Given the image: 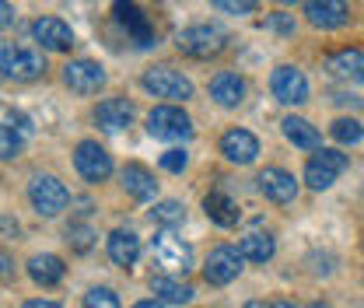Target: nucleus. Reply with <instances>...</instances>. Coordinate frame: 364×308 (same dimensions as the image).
<instances>
[{
  "label": "nucleus",
  "mask_w": 364,
  "mask_h": 308,
  "mask_svg": "<svg viewBox=\"0 0 364 308\" xmlns=\"http://www.w3.org/2000/svg\"><path fill=\"white\" fill-rule=\"evenodd\" d=\"M0 74L11 81H36L46 74V56L28 46L0 43Z\"/></svg>",
  "instance_id": "obj_1"
},
{
  "label": "nucleus",
  "mask_w": 364,
  "mask_h": 308,
  "mask_svg": "<svg viewBox=\"0 0 364 308\" xmlns=\"http://www.w3.org/2000/svg\"><path fill=\"white\" fill-rule=\"evenodd\" d=\"M147 133L154 140H165V144L189 140L193 137V120L182 112L179 105H154L147 112Z\"/></svg>",
  "instance_id": "obj_2"
},
{
  "label": "nucleus",
  "mask_w": 364,
  "mask_h": 308,
  "mask_svg": "<svg viewBox=\"0 0 364 308\" xmlns=\"http://www.w3.org/2000/svg\"><path fill=\"white\" fill-rule=\"evenodd\" d=\"M176 46H179V53L193 56V60H210L228 46V36L218 25H189L186 32H179Z\"/></svg>",
  "instance_id": "obj_3"
},
{
  "label": "nucleus",
  "mask_w": 364,
  "mask_h": 308,
  "mask_svg": "<svg viewBox=\"0 0 364 308\" xmlns=\"http://www.w3.org/2000/svg\"><path fill=\"white\" fill-rule=\"evenodd\" d=\"M140 85H144V91H151L154 98H172V102L193 98V81L182 70H172V67H151V70H144Z\"/></svg>",
  "instance_id": "obj_4"
},
{
  "label": "nucleus",
  "mask_w": 364,
  "mask_h": 308,
  "mask_svg": "<svg viewBox=\"0 0 364 308\" xmlns=\"http://www.w3.org/2000/svg\"><path fill=\"white\" fill-rule=\"evenodd\" d=\"M347 165H350V161H347L343 151H336V147H318L316 154L309 158V165H305V182L322 193V189H329V186L340 179V172H343Z\"/></svg>",
  "instance_id": "obj_5"
},
{
  "label": "nucleus",
  "mask_w": 364,
  "mask_h": 308,
  "mask_svg": "<svg viewBox=\"0 0 364 308\" xmlns=\"http://www.w3.org/2000/svg\"><path fill=\"white\" fill-rule=\"evenodd\" d=\"M28 200H32L36 214L56 218V214L70 203V193H67V186H63L56 176H36L28 182Z\"/></svg>",
  "instance_id": "obj_6"
},
{
  "label": "nucleus",
  "mask_w": 364,
  "mask_h": 308,
  "mask_svg": "<svg viewBox=\"0 0 364 308\" xmlns=\"http://www.w3.org/2000/svg\"><path fill=\"white\" fill-rule=\"evenodd\" d=\"M154 260L165 266L168 273L182 277V273H189V270H193V249L182 242L172 228H165V231H158V235H154Z\"/></svg>",
  "instance_id": "obj_7"
},
{
  "label": "nucleus",
  "mask_w": 364,
  "mask_h": 308,
  "mask_svg": "<svg viewBox=\"0 0 364 308\" xmlns=\"http://www.w3.org/2000/svg\"><path fill=\"white\" fill-rule=\"evenodd\" d=\"M74 169L88 182H105L112 176V154L98 140H81L77 151H74Z\"/></svg>",
  "instance_id": "obj_8"
},
{
  "label": "nucleus",
  "mask_w": 364,
  "mask_h": 308,
  "mask_svg": "<svg viewBox=\"0 0 364 308\" xmlns=\"http://www.w3.org/2000/svg\"><path fill=\"white\" fill-rule=\"evenodd\" d=\"M270 91L280 105H301V102H309V78H305L298 67L284 63V67L273 70Z\"/></svg>",
  "instance_id": "obj_9"
},
{
  "label": "nucleus",
  "mask_w": 364,
  "mask_h": 308,
  "mask_svg": "<svg viewBox=\"0 0 364 308\" xmlns=\"http://www.w3.org/2000/svg\"><path fill=\"white\" fill-rule=\"evenodd\" d=\"M112 18H116L119 28L134 39V46H140V49L154 46V28H151L147 14L136 7L134 0H116V4H112Z\"/></svg>",
  "instance_id": "obj_10"
},
{
  "label": "nucleus",
  "mask_w": 364,
  "mask_h": 308,
  "mask_svg": "<svg viewBox=\"0 0 364 308\" xmlns=\"http://www.w3.org/2000/svg\"><path fill=\"white\" fill-rule=\"evenodd\" d=\"M242 253L235 249V245H218L210 256H207V263H203V277H207V284H214V287H225L231 284L238 273H242Z\"/></svg>",
  "instance_id": "obj_11"
},
{
  "label": "nucleus",
  "mask_w": 364,
  "mask_h": 308,
  "mask_svg": "<svg viewBox=\"0 0 364 308\" xmlns=\"http://www.w3.org/2000/svg\"><path fill=\"white\" fill-rule=\"evenodd\" d=\"M63 85L77 95H95L105 88V67L95 60H70L63 67Z\"/></svg>",
  "instance_id": "obj_12"
},
{
  "label": "nucleus",
  "mask_w": 364,
  "mask_h": 308,
  "mask_svg": "<svg viewBox=\"0 0 364 308\" xmlns=\"http://www.w3.org/2000/svg\"><path fill=\"white\" fill-rule=\"evenodd\" d=\"M305 18L312 28L333 32V28H343L350 21V7L343 0H305Z\"/></svg>",
  "instance_id": "obj_13"
},
{
  "label": "nucleus",
  "mask_w": 364,
  "mask_h": 308,
  "mask_svg": "<svg viewBox=\"0 0 364 308\" xmlns=\"http://www.w3.org/2000/svg\"><path fill=\"white\" fill-rule=\"evenodd\" d=\"M221 154L231 165H252L259 158V140H256V133L235 127V130H228L221 137Z\"/></svg>",
  "instance_id": "obj_14"
},
{
  "label": "nucleus",
  "mask_w": 364,
  "mask_h": 308,
  "mask_svg": "<svg viewBox=\"0 0 364 308\" xmlns=\"http://www.w3.org/2000/svg\"><path fill=\"white\" fill-rule=\"evenodd\" d=\"M256 182H259V193L270 200V203H291L294 196H298V182H294V176L287 172V169H263L259 176H256Z\"/></svg>",
  "instance_id": "obj_15"
},
{
  "label": "nucleus",
  "mask_w": 364,
  "mask_h": 308,
  "mask_svg": "<svg viewBox=\"0 0 364 308\" xmlns=\"http://www.w3.org/2000/svg\"><path fill=\"white\" fill-rule=\"evenodd\" d=\"M32 36L43 49H53V53H67L74 46V32H70V25L63 18H36Z\"/></svg>",
  "instance_id": "obj_16"
},
{
  "label": "nucleus",
  "mask_w": 364,
  "mask_h": 308,
  "mask_svg": "<svg viewBox=\"0 0 364 308\" xmlns=\"http://www.w3.org/2000/svg\"><path fill=\"white\" fill-rule=\"evenodd\" d=\"M95 123L109 133L127 130V127L134 123V105H130L127 98H105V102L95 105Z\"/></svg>",
  "instance_id": "obj_17"
},
{
  "label": "nucleus",
  "mask_w": 364,
  "mask_h": 308,
  "mask_svg": "<svg viewBox=\"0 0 364 308\" xmlns=\"http://www.w3.org/2000/svg\"><path fill=\"white\" fill-rule=\"evenodd\" d=\"M210 98H214L221 109H235V105L245 102V81H242L238 74H231V70H221V74H214V81H210Z\"/></svg>",
  "instance_id": "obj_18"
},
{
  "label": "nucleus",
  "mask_w": 364,
  "mask_h": 308,
  "mask_svg": "<svg viewBox=\"0 0 364 308\" xmlns=\"http://www.w3.org/2000/svg\"><path fill=\"white\" fill-rule=\"evenodd\" d=\"M123 189H127L134 200H140V203L154 200V193H158L154 172H151V169H144V165H136V161H130V165L123 169Z\"/></svg>",
  "instance_id": "obj_19"
},
{
  "label": "nucleus",
  "mask_w": 364,
  "mask_h": 308,
  "mask_svg": "<svg viewBox=\"0 0 364 308\" xmlns=\"http://www.w3.org/2000/svg\"><path fill=\"white\" fill-rule=\"evenodd\" d=\"M280 130H284V137H287L294 147H301V151H318V147H322V133H318L309 120H301V116H284Z\"/></svg>",
  "instance_id": "obj_20"
},
{
  "label": "nucleus",
  "mask_w": 364,
  "mask_h": 308,
  "mask_svg": "<svg viewBox=\"0 0 364 308\" xmlns=\"http://www.w3.org/2000/svg\"><path fill=\"white\" fill-rule=\"evenodd\" d=\"M326 67L336 74V78H347V81H361L364 85V49H340L326 60Z\"/></svg>",
  "instance_id": "obj_21"
},
{
  "label": "nucleus",
  "mask_w": 364,
  "mask_h": 308,
  "mask_svg": "<svg viewBox=\"0 0 364 308\" xmlns=\"http://www.w3.org/2000/svg\"><path fill=\"white\" fill-rule=\"evenodd\" d=\"M203 211H207V218L214 221V224H221V228H235L238 224V203L228 193H221V189H214V193L203 196Z\"/></svg>",
  "instance_id": "obj_22"
},
{
  "label": "nucleus",
  "mask_w": 364,
  "mask_h": 308,
  "mask_svg": "<svg viewBox=\"0 0 364 308\" xmlns=\"http://www.w3.org/2000/svg\"><path fill=\"white\" fill-rule=\"evenodd\" d=\"M63 273H67V266H63L60 256L43 253V256H32V260H28V277H32L36 284H43V287L60 284V280H63Z\"/></svg>",
  "instance_id": "obj_23"
},
{
  "label": "nucleus",
  "mask_w": 364,
  "mask_h": 308,
  "mask_svg": "<svg viewBox=\"0 0 364 308\" xmlns=\"http://www.w3.org/2000/svg\"><path fill=\"white\" fill-rule=\"evenodd\" d=\"M136 256H140V238H136L134 231H112L109 235V260L119 266H134Z\"/></svg>",
  "instance_id": "obj_24"
},
{
  "label": "nucleus",
  "mask_w": 364,
  "mask_h": 308,
  "mask_svg": "<svg viewBox=\"0 0 364 308\" xmlns=\"http://www.w3.org/2000/svg\"><path fill=\"white\" fill-rule=\"evenodd\" d=\"M238 253H242V260H249V263H267V260H273V253H277V242H273V235L252 231V235H245V238L238 242Z\"/></svg>",
  "instance_id": "obj_25"
},
{
  "label": "nucleus",
  "mask_w": 364,
  "mask_h": 308,
  "mask_svg": "<svg viewBox=\"0 0 364 308\" xmlns=\"http://www.w3.org/2000/svg\"><path fill=\"white\" fill-rule=\"evenodd\" d=\"M151 291H154L161 302H168V305H186V302L196 298V291H193L189 284L176 280V277H154V280H151Z\"/></svg>",
  "instance_id": "obj_26"
},
{
  "label": "nucleus",
  "mask_w": 364,
  "mask_h": 308,
  "mask_svg": "<svg viewBox=\"0 0 364 308\" xmlns=\"http://www.w3.org/2000/svg\"><path fill=\"white\" fill-rule=\"evenodd\" d=\"M151 218L158 221V224H165V228H176V224L186 221V207H182L179 200H161V203H154Z\"/></svg>",
  "instance_id": "obj_27"
},
{
  "label": "nucleus",
  "mask_w": 364,
  "mask_h": 308,
  "mask_svg": "<svg viewBox=\"0 0 364 308\" xmlns=\"http://www.w3.org/2000/svg\"><path fill=\"white\" fill-rule=\"evenodd\" d=\"M329 133H333V140H340V144H361L364 140V127L358 120H336V123L329 127Z\"/></svg>",
  "instance_id": "obj_28"
},
{
  "label": "nucleus",
  "mask_w": 364,
  "mask_h": 308,
  "mask_svg": "<svg viewBox=\"0 0 364 308\" xmlns=\"http://www.w3.org/2000/svg\"><path fill=\"white\" fill-rule=\"evenodd\" d=\"M18 154H21V137L11 130V127L0 123V161H11V158H18Z\"/></svg>",
  "instance_id": "obj_29"
},
{
  "label": "nucleus",
  "mask_w": 364,
  "mask_h": 308,
  "mask_svg": "<svg viewBox=\"0 0 364 308\" xmlns=\"http://www.w3.org/2000/svg\"><path fill=\"white\" fill-rule=\"evenodd\" d=\"M85 308H119V298L109 287H91L85 294Z\"/></svg>",
  "instance_id": "obj_30"
},
{
  "label": "nucleus",
  "mask_w": 364,
  "mask_h": 308,
  "mask_svg": "<svg viewBox=\"0 0 364 308\" xmlns=\"http://www.w3.org/2000/svg\"><path fill=\"white\" fill-rule=\"evenodd\" d=\"M91 238H95V235H91V228H85V224H70V228H67V242H70L77 253H88Z\"/></svg>",
  "instance_id": "obj_31"
},
{
  "label": "nucleus",
  "mask_w": 364,
  "mask_h": 308,
  "mask_svg": "<svg viewBox=\"0 0 364 308\" xmlns=\"http://www.w3.org/2000/svg\"><path fill=\"white\" fill-rule=\"evenodd\" d=\"M186 165H189V154L179 151V147H172V151L161 154V169H165V172H182Z\"/></svg>",
  "instance_id": "obj_32"
},
{
  "label": "nucleus",
  "mask_w": 364,
  "mask_h": 308,
  "mask_svg": "<svg viewBox=\"0 0 364 308\" xmlns=\"http://www.w3.org/2000/svg\"><path fill=\"white\" fill-rule=\"evenodd\" d=\"M267 28H270V32H280V36H294V14H284V11H280V14H270V18H267Z\"/></svg>",
  "instance_id": "obj_33"
},
{
  "label": "nucleus",
  "mask_w": 364,
  "mask_h": 308,
  "mask_svg": "<svg viewBox=\"0 0 364 308\" xmlns=\"http://www.w3.org/2000/svg\"><path fill=\"white\" fill-rule=\"evenodd\" d=\"M221 11H228V14H252L256 7H259V0H214Z\"/></svg>",
  "instance_id": "obj_34"
},
{
  "label": "nucleus",
  "mask_w": 364,
  "mask_h": 308,
  "mask_svg": "<svg viewBox=\"0 0 364 308\" xmlns=\"http://www.w3.org/2000/svg\"><path fill=\"white\" fill-rule=\"evenodd\" d=\"M11 25H14V7H11L7 0H0V32L11 28Z\"/></svg>",
  "instance_id": "obj_35"
},
{
  "label": "nucleus",
  "mask_w": 364,
  "mask_h": 308,
  "mask_svg": "<svg viewBox=\"0 0 364 308\" xmlns=\"http://www.w3.org/2000/svg\"><path fill=\"white\" fill-rule=\"evenodd\" d=\"M14 277V263H11V256L0 249V280H11Z\"/></svg>",
  "instance_id": "obj_36"
},
{
  "label": "nucleus",
  "mask_w": 364,
  "mask_h": 308,
  "mask_svg": "<svg viewBox=\"0 0 364 308\" xmlns=\"http://www.w3.org/2000/svg\"><path fill=\"white\" fill-rule=\"evenodd\" d=\"M21 308H60V302H43V298H36V302H25Z\"/></svg>",
  "instance_id": "obj_37"
},
{
  "label": "nucleus",
  "mask_w": 364,
  "mask_h": 308,
  "mask_svg": "<svg viewBox=\"0 0 364 308\" xmlns=\"http://www.w3.org/2000/svg\"><path fill=\"white\" fill-rule=\"evenodd\" d=\"M134 308H165L161 302H154V298H144V302H136Z\"/></svg>",
  "instance_id": "obj_38"
},
{
  "label": "nucleus",
  "mask_w": 364,
  "mask_h": 308,
  "mask_svg": "<svg viewBox=\"0 0 364 308\" xmlns=\"http://www.w3.org/2000/svg\"><path fill=\"white\" fill-rule=\"evenodd\" d=\"M270 308H298V305H294V302H287V298H280V302H273Z\"/></svg>",
  "instance_id": "obj_39"
},
{
  "label": "nucleus",
  "mask_w": 364,
  "mask_h": 308,
  "mask_svg": "<svg viewBox=\"0 0 364 308\" xmlns=\"http://www.w3.org/2000/svg\"><path fill=\"white\" fill-rule=\"evenodd\" d=\"M242 308H270V305H267V302H245Z\"/></svg>",
  "instance_id": "obj_40"
},
{
  "label": "nucleus",
  "mask_w": 364,
  "mask_h": 308,
  "mask_svg": "<svg viewBox=\"0 0 364 308\" xmlns=\"http://www.w3.org/2000/svg\"><path fill=\"white\" fill-rule=\"evenodd\" d=\"M309 308H333V305H326V302H312Z\"/></svg>",
  "instance_id": "obj_41"
},
{
  "label": "nucleus",
  "mask_w": 364,
  "mask_h": 308,
  "mask_svg": "<svg viewBox=\"0 0 364 308\" xmlns=\"http://www.w3.org/2000/svg\"><path fill=\"white\" fill-rule=\"evenodd\" d=\"M280 4H298V0H280Z\"/></svg>",
  "instance_id": "obj_42"
}]
</instances>
